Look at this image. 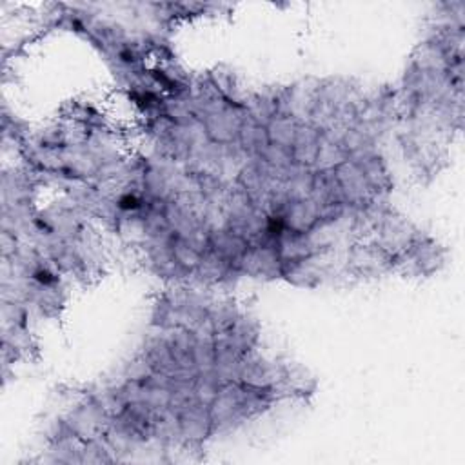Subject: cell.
Returning a JSON list of instances; mask_svg holds the SVG:
<instances>
[{
	"instance_id": "6da1fadb",
	"label": "cell",
	"mask_w": 465,
	"mask_h": 465,
	"mask_svg": "<svg viewBox=\"0 0 465 465\" xmlns=\"http://www.w3.org/2000/svg\"><path fill=\"white\" fill-rule=\"evenodd\" d=\"M125 91L136 116L116 129L91 209L171 287L412 271L425 232L391 200V89L251 87L163 62Z\"/></svg>"
},
{
	"instance_id": "7a4b0ae2",
	"label": "cell",
	"mask_w": 465,
	"mask_h": 465,
	"mask_svg": "<svg viewBox=\"0 0 465 465\" xmlns=\"http://www.w3.org/2000/svg\"><path fill=\"white\" fill-rule=\"evenodd\" d=\"M291 381L231 300L171 287L138 352L56 420L51 450L71 461L196 452L256 421L292 392Z\"/></svg>"
}]
</instances>
